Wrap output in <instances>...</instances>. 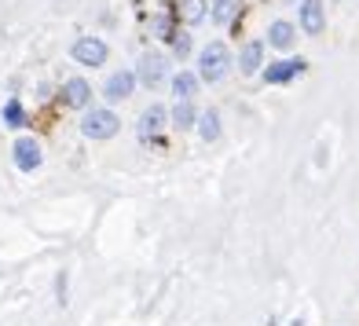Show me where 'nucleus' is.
<instances>
[{
  "instance_id": "6ab92c4d",
  "label": "nucleus",
  "mask_w": 359,
  "mask_h": 326,
  "mask_svg": "<svg viewBox=\"0 0 359 326\" xmlns=\"http://www.w3.org/2000/svg\"><path fill=\"white\" fill-rule=\"evenodd\" d=\"M169 29H172V22L165 19V15H154V19H151V34H154V37H161V41H165V37H172Z\"/></svg>"
},
{
  "instance_id": "4be33fe9",
  "label": "nucleus",
  "mask_w": 359,
  "mask_h": 326,
  "mask_svg": "<svg viewBox=\"0 0 359 326\" xmlns=\"http://www.w3.org/2000/svg\"><path fill=\"white\" fill-rule=\"evenodd\" d=\"M334 4H337V0H334Z\"/></svg>"
},
{
  "instance_id": "aec40b11",
  "label": "nucleus",
  "mask_w": 359,
  "mask_h": 326,
  "mask_svg": "<svg viewBox=\"0 0 359 326\" xmlns=\"http://www.w3.org/2000/svg\"><path fill=\"white\" fill-rule=\"evenodd\" d=\"M172 52H176L180 59H187V52H191V37H187V34H180V37H172Z\"/></svg>"
},
{
  "instance_id": "7ed1b4c3",
  "label": "nucleus",
  "mask_w": 359,
  "mask_h": 326,
  "mask_svg": "<svg viewBox=\"0 0 359 326\" xmlns=\"http://www.w3.org/2000/svg\"><path fill=\"white\" fill-rule=\"evenodd\" d=\"M165 74H169V59L158 55V52H147L136 62V81H143L147 88H158L161 81H165Z\"/></svg>"
},
{
  "instance_id": "20e7f679",
  "label": "nucleus",
  "mask_w": 359,
  "mask_h": 326,
  "mask_svg": "<svg viewBox=\"0 0 359 326\" xmlns=\"http://www.w3.org/2000/svg\"><path fill=\"white\" fill-rule=\"evenodd\" d=\"M70 55L81 62V67H103V62H107V44L100 37H81L70 48Z\"/></svg>"
},
{
  "instance_id": "f03ea898",
  "label": "nucleus",
  "mask_w": 359,
  "mask_h": 326,
  "mask_svg": "<svg viewBox=\"0 0 359 326\" xmlns=\"http://www.w3.org/2000/svg\"><path fill=\"white\" fill-rule=\"evenodd\" d=\"M118 128H121V121H118V114L114 110H88L85 118H81V133H85L88 140H110V136H118Z\"/></svg>"
},
{
  "instance_id": "2eb2a0df",
  "label": "nucleus",
  "mask_w": 359,
  "mask_h": 326,
  "mask_svg": "<svg viewBox=\"0 0 359 326\" xmlns=\"http://www.w3.org/2000/svg\"><path fill=\"white\" fill-rule=\"evenodd\" d=\"M235 11H238V0H213V8H209V19H213L217 26H227L235 19Z\"/></svg>"
},
{
  "instance_id": "4468645a",
  "label": "nucleus",
  "mask_w": 359,
  "mask_h": 326,
  "mask_svg": "<svg viewBox=\"0 0 359 326\" xmlns=\"http://www.w3.org/2000/svg\"><path fill=\"white\" fill-rule=\"evenodd\" d=\"M194 92H198V77L187 74V70H180L172 77V95H176V100H191Z\"/></svg>"
},
{
  "instance_id": "9d476101",
  "label": "nucleus",
  "mask_w": 359,
  "mask_h": 326,
  "mask_svg": "<svg viewBox=\"0 0 359 326\" xmlns=\"http://www.w3.org/2000/svg\"><path fill=\"white\" fill-rule=\"evenodd\" d=\"M62 100H67V107H88L92 100V88L85 77H70L67 85H62Z\"/></svg>"
},
{
  "instance_id": "0eeeda50",
  "label": "nucleus",
  "mask_w": 359,
  "mask_h": 326,
  "mask_svg": "<svg viewBox=\"0 0 359 326\" xmlns=\"http://www.w3.org/2000/svg\"><path fill=\"white\" fill-rule=\"evenodd\" d=\"M326 26V11H323V0H301V29L308 37H319Z\"/></svg>"
},
{
  "instance_id": "f3484780",
  "label": "nucleus",
  "mask_w": 359,
  "mask_h": 326,
  "mask_svg": "<svg viewBox=\"0 0 359 326\" xmlns=\"http://www.w3.org/2000/svg\"><path fill=\"white\" fill-rule=\"evenodd\" d=\"M194 118H198V114H194L191 100H176V110H172V125L180 128V133H184V128H194Z\"/></svg>"
},
{
  "instance_id": "f257e3e1",
  "label": "nucleus",
  "mask_w": 359,
  "mask_h": 326,
  "mask_svg": "<svg viewBox=\"0 0 359 326\" xmlns=\"http://www.w3.org/2000/svg\"><path fill=\"white\" fill-rule=\"evenodd\" d=\"M231 70V52H227L224 41H209L198 55V81H209V85H217V81L227 77Z\"/></svg>"
},
{
  "instance_id": "412c9836",
  "label": "nucleus",
  "mask_w": 359,
  "mask_h": 326,
  "mask_svg": "<svg viewBox=\"0 0 359 326\" xmlns=\"http://www.w3.org/2000/svg\"><path fill=\"white\" fill-rule=\"evenodd\" d=\"M290 326H304V322H301V319H293V322H290Z\"/></svg>"
},
{
  "instance_id": "a211bd4d",
  "label": "nucleus",
  "mask_w": 359,
  "mask_h": 326,
  "mask_svg": "<svg viewBox=\"0 0 359 326\" xmlns=\"http://www.w3.org/2000/svg\"><path fill=\"white\" fill-rule=\"evenodd\" d=\"M4 125H8V128H22V125H26V110H22L19 100H8V103H4Z\"/></svg>"
},
{
  "instance_id": "423d86ee",
  "label": "nucleus",
  "mask_w": 359,
  "mask_h": 326,
  "mask_svg": "<svg viewBox=\"0 0 359 326\" xmlns=\"http://www.w3.org/2000/svg\"><path fill=\"white\" fill-rule=\"evenodd\" d=\"M136 88V74L133 70H118V74H110L107 77V85H103V95H107V103H121L128 100Z\"/></svg>"
},
{
  "instance_id": "6e6552de",
  "label": "nucleus",
  "mask_w": 359,
  "mask_h": 326,
  "mask_svg": "<svg viewBox=\"0 0 359 326\" xmlns=\"http://www.w3.org/2000/svg\"><path fill=\"white\" fill-rule=\"evenodd\" d=\"M297 74H304V59H279V62H271V67L264 70V81L268 85H286V81H293Z\"/></svg>"
},
{
  "instance_id": "39448f33",
  "label": "nucleus",
  "mask_w": 359,
  "mask_h": 326,
  "mask_svg": "<svg viewBox=\"0 0 359 326\" xmlns=\"http://www.w3.org/2000/svg\"><path fill=\"white\" fill-rule=\"evenodd\" d=\"M11 158H15V165H19L22 172H34L37 165H41V143L37 140H29V136H22V140H15V147H11Z\"/></svg>"
},
{
  "instance_id": "1a4fd4ad",
  "label": "nucleus",
  "mask_w": 359,
  "mask_h": 326,
  "mask_svg": "<svg viewBox=\"0 0 359 326\" xmlns=\"http://www.w3.org/2000/svg\"><path fill=\"white\" fill-rule=\"evenodd\" d=\"M161 125H165V107H147L140 114V140H154L161 133Z\"/></svg>"
},
{
  "instance_id": "dca6fc26",
  "label": "nucleus",
  "mask_w": 359,
  "mask_h": 326,
  "mask_svg": "<svg viewBox=\"0 0 359 326\" xmlns=\"http://www.w3.org/2000/svg\"><path fill=\"white\" fill-rule=\"evenodd\" d=\"M205 19V0H180V22H202Z\"/></svg>"
},
{
  "instance_id": "9b49d317",
  "label": "nucleus",
  "mask_w": 359,
  "mask_h": 326,
  "mask_svg": "<svg viewBox=\"0 0 359 326\" xmlns=\"http://www.w3.org/2000/svg\"><path fill=\"white\" fill-rule=\"evenodd\" d=\"M293 41H297V29H293L290 22H283V19H275L271 26H268V44L271 48H293Z\"/></svg>"
},
{
  "instance_id": "f8f14e48",
  "label": "nucleus",
  "mask_w": 359,
  "mask_h": 326,
  "mask_svg": "<svg viewBox=\"0 0 359 326\" xmlns=\"http://www.w3.org/2000/svg\"><path fill=\"white\" fill-rule=\"evenodd\" d=\"M260 62H264V44L250 41L246 48H242V55H238V70H242V74H257Z\"/></svg>"
},
{
  "instance_id": "ddd939ff",
  "label": "nucleus",
  "mask_w": 359,
  "mask_h": 326,
  "mask_svg": "<svg viewBox=\"0 0 359 326\" xmlns=\"http://www.w3.org/2000/svg\"><path fill=\"white\" fill-rule=\"evenodd\" d=\"M194 125H198V136H202L205 143L220 140V114H217V110H205V114H198V118H194Z\"/></svg>"
}]
</instances>
